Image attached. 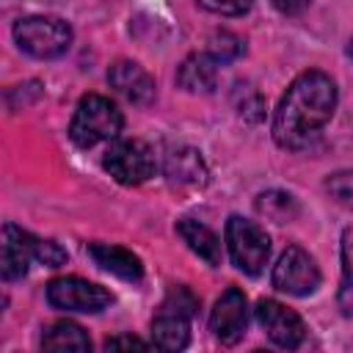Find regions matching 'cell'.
Wrapping results in <instances>:
<instances>
[{
    "label": "cell",
    "instance_id": "obj_1",
    "mask_svg": "<svg viewBox=\"0 0 353 353\" xmlns=\"http://www.w3.org/2000/svg\"><path fill=\"white\" fill-rule=\"evenodd\" d=\"M336 110V83L320 72L309 69L298 74L284 91L273 113V141L281 149H306Z\"/></svg>",
    "mask_w": 353,
    "mask_h": 353
},
{
    "label": "cell",
    "instance_id": "obj_2",
    "mask_svg": "<svg viewBox=\"0 0 353 353\" xmlns=\"http://www.w3.org/2000/svg\"><path fill=\"white\" fill-rule=\"evenodd\" d=\"M41 262L47 268H58L66 262V251L52 240H39L30 232L19 229L17 223L3 226V243H0V270L6 281L22 279L28 273L30 262Z\"/></svg>",
    "mask_w": 353,
    "mask_h": 353
},
{
    "label": "cell",
    "instance_id": "obj_3",
    "mask_svg": "<svg viewBox=\"0 0 353 353\" xmlns=\"http://www.w3.org/2000/svg\"><path fill=\"white\" fill-rule=\"evenodd\" d=\"M121 124H124V116L121 110L102 94H85L72 116V124H69V138L83 146V149H91L102 141H113L119 138L121 132Z\"/></svg>",
    "mask_w": 353,
    "mask_h": 353
},
{
    "label": "cell",
    "instance_id": "obj_4",
    "mask_svg": "<svg viewBox=\"0 0 353 353\" xmlns=\"http://www.w3.org/2000/svg\"><path fill=\"white\" fill-rule=\"evenodd\" d=\"M14 41L22 52L33 58H58L72 44V28L61 17L50 14H33L19 22H14Z\"/></svg>",
    "mask_w": 353,
    "mask_h": 353
},
{
    "label": "cell",
    "instance_id": "obj_5",
    "mask_svg": "<svg viewBox=\"0 0 353 353\" xmlns=\"http://www.w3.org/2000/svg\"><path fill=\"white\" fill-rule=\"evenodd\" d=\"M226 248L232 256V265L248 276H259L270 259V237L256 221H248L243 215H229L226 221Z\"/></svg>",
    "mask_w": 353,
    "mask_h": 353
},
{
    "label": "cell",
    "instance_id": "obj_6",
    "mask_svg": "<svg viewBox=\"0 0 353 353\" xmlns=\"http://www.w3.org/2000/svg\"><path fill=\"white\" fill-rule=\"evenodd\" d=\"M102 165L121 185H141L157 168L154 152L149 149V143H143L138 138H116L108 146Z\"/></svg>",
    "mask_w": 353,
    "mask_h": 353
},
{
    "label": "cell",
    "instance_id": "obj_7",
    "mask_svg": "<svg viewBox=\"0 0 353 353\" xmlns=\"http://www.w3.org/2000/svg\"><path fill=\"white\" fill-rule=\"evenodd\" d=\"M47 303L61 312L94 314V312L108 309L113 303V295L105 287L85 281L80 276H63V279H52L47 284Z\"/></svg>",
    "mask_w": 353,
    "mask_h": 353
},
{
    "label": "cell",
    "instance_id": "obj_8",
    "mask_svg": "<svg viewBox=\"0 0 353 353\" xmlns=\"http://www.w3.org/2000/svg\"><path fill=\"white\" fill-rule=\"evenodd\" d=\"M320 279L323 276H320L317 262L301 245L284 248V254L273 265V287L279 292H287V295H295V298L312 295L320 287Z\"/></svg>",
    "mask_w": 353,
    "mask_h": 353
},
{
    "label": "cell",
    "instance_id": "obj_9",
    "mask_svg": "<svg viewBox=\"0 0 353 353\" xmlns=\"http://www.w3.org/2000/svg\"><path fill=\"white\" fill-rule=\"evenodd\" d=\"M256 320L265 328V334L270 336V342H276L284 350H295L306 336V325H303L301 314L273 298H262L256 303Z\"/></svg>",
    "mask_w": 353,
    "mask_h": 353
},
{
    "label": "cell",
    "instance_id": "obj_10",
    "mask_svg": "<svg viewBox=\"0 0 353 353\" xmlns=\"http://www.w3.org/2000/svg\"><path fill=\"white\" fill-rule=\"evenodd\" d=\"M248 328V301H245V292L237 290V287H229L212 306V314H210V331L218 342L223 345H234L243 339Z\"/></svg>",
    "mask_w": 353,
    "mask_h": 353
},
{
    "label": "cell",
    "instance_id": "obj_11",
    "mask_svg": "<svg viewBox=\"0 0 353 353\" xmlns=\"http://www.w3.org/2000/svg\"><path fill=\"white\" fill-rule=\"evenodd\" d=\"M108 83L116 94H121L132 105H149L154 99V80L135 61H116L108 69Z\"/></svg>",
    "mask_w": 353,
    "mask_h": 353
},
{
    "label": "cell",
    "instance_id": "obj_12",
    "mask_svg": "<svg viewBox=\"0 0 353 353\" xmlns=\"http://www.w3.org/2000/svg\"><path fill=\"white\" fill-rule=\"evenodd\" d=\"M163 171H165V179L171 185H176V188H204L207 179H210L204 157L190 146L168 149Z\"/></svg>",
    "mask_w": 353,
    "mask_h": 353
},
{
    "label": "cell",
    "instance_id": "obj_13",
    "mask_svg": "<svg viewBox=\"0 0 353 353\" xmlns=\"http://www.w3.org/2000/svg\"><path fill=\"white\" fill-rule=\"evenodd\" d=\"M176 83L190 94H212L218 85V63L210 52H193L179 63Z\"/></svg>",
    "mask_w": 353,
    "mask_h": 353
},
{
    "label": "cell",
    "instance_id": "obj_14",
    "mask_svg": "<svg viewBox=\"0 0 353 353\" xmlns=\"http://www.w3.org/2000/svg\"><path fill=\"white\" fill-rule=\"evenodd\" d=\"M88 254H91V259H94L102 270H108V273H113V276H119V279H124V281H138V279L143 276L141 259H138L132 251L121 248V245L91 243V245H88Z\"/></svg>",
    "mask_w": 353,
    "mask_h": 353
},
{
    "label": "cell",
    "instance_id": "obj_15",
    "mask_svg": "<svg viewBox=\"0 0 353 353\" xmlns=\"http://www.w3.org/2000/svg\"><path fill=\"white\" fill-rule=\"evenodd\" d=\"M152 339H154V347L160 353H182L190 342L188 317L168 312V309H160L157 317L152 320Z\"/></svg>",
    "mask_w": 353,
    "mask_h": 353
},
{
    "label": "cell",
    "instance_id": "obj_16",
    "mask_svg": "<svg viewBox=\"0 0 353 353\" xmlns=\"http://www.w3.org/2000/svg\"><path fill=\"white\" fill-rule=\"evenodd\" d=\"M41 350L44 353H91V339L83 325L58 320L44 331Z\"/></svg>",
    "mask_w": 353,
    "mask_h": 353
},
{
    "label": "cell",
    "instance_id": "obj_17",
    "mask_svg": "<svg viewBox=\"0 0 353 353\" xmlns=\"http://www.w3.org/2000/svg\"><path fill=\"white\" fill-rule=\"evenodd\" d=\"M176 232L196 256H201L207 265H221V240L210 226H204L193 218H182L176 223Z\"/></svg>",
    "mask_w": 353,
    "mask_h": 353
},
{
    "label": "cell",
    "instance_id": "obj_18",
    "mask_svg": "<svg viewBox=\"0 0 353 353\" xmlns=\"http://www.w3.org/2000/svg\"><path fill=\"white\" fill-rule=\"evenodd\" d=\"M256 212L276 223H287L298 218V201L284 190H268L256 196Z\"/></svg>",
    "mask_w": 353,
    "mask_h": 353
},
{
    "label": "cell",
    "instance_id": "obj_19",
    "mask_svg": "<svg viewBox=\"0 0 353 353\" xmlns=\"http://www.w3.org/2000/svg\"><path fill=\"white\" fill-rule=\"evenodd\" d=\"M339 309L353 317V226L342 232V279H339Z\"/></svg>",
    "mask_w": 353,
    "mask_h": 353
},
{
    "label": "cell",
    "instance_id": "obj_20",
    "mask_svg": "<svg viewBox=\"0 0 353 353\" xmlns=\"http://www.w3.org/2000/svg\"><path fill=\"white\" fill-rule=\"evenodd\" d=\"M245 52V44L240 36L229 33V30H215L210 36V55L215 63H229L234 58H240Z\"/></svg>",
    "mask_w": 353,
    "mask_h": 353
},
{
    "label": "cell",
    "instance_id": "obj_21",
    "mask_svg": "<svg viewBox=\"0 0 353 353\" xmlns=\"http://www.w3.org/2000/svg\"><path fill=\"white\" fill-rule=\"evenodd\" d=\"M160 309L176 312V314H182V317L190 320V317L196 314V309H199V298H196L188 287H171V292L165 295V301H163Z\"/></svg>",
    "mask_w": 353,
    "mask_h": 353
},
{
    "label": "cell",
    "instance_id": "obj_22",
    "mask_svg": "<svg viewBox=\"0 0 353 353\" xmlns=\"http://www.w3.org/2000/svg\"><path fill=\"white\" fill-rule=\"evenodd\" d=\"M325 190L331 199H336L342 207L353 210V171H336L325 179Z\"/></svg>",
    "mask_w": 353,
    "mask_h": 353
},
{
    "label": "cell",
    "instance_id": "obj_23",
    "mask_svg": "<svg viewBox=\"0 0 353 353\" xmlns=\"http://www.w3.org/2000/svg\"><path fill=\"white\" fill-rule=\"evenodd\" d=\"M102 353H149V345L135 334H119L105 342Z\"/></svg>",
    "mask_w": 353,
    "mask_h": 353
},
{
    "label": "cell",
    "instance_id": "obj_24",
    "mask_svg": "<svg viewBox=\"0 0 353 353\" xmlns=\"http://www.w3.org/2000/svg\"><path fill=\"white\" fill-rule=\"evenodd\" d=\"M199 6L212 14H232V17H240L248 11V3H207V0H201Z\"/></svg>",
    "mask_w": 353,
    "mask_h": 353
},
{
    "label": "cell",
    "instance_id": "obj_25",
    "mask_svg": "<svg viewBox=\"0 0 353 353\" xmlns=\"http://www.w3.org/2000/svg\"><path fill=\"white\" fill-rule=\"evenodd\" d=\"M347 55L353 58V39H350V44H347Z\"/></svg>",
    "mask_w": 353,
    "mask_h": 353
},
{
    "label": "cell",
    "instance_id": "obj_26",
    "mask_svg": "<svg viewBox=\"0 0 353 353\" xmlns=\"http://www.w3.org/2000/svg\"><path fill=\"white\" fill-rule=\"evenodd\" d=\"M251 353H270V350H251Z\"/></svg>",
    "mask_w": 353,
    "mask_h": 353
}]
</instances>
